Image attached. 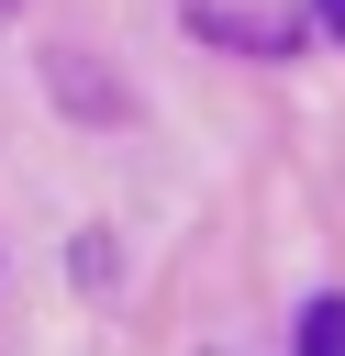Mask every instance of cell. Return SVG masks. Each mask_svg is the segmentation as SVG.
<instances>
[{"label":"cell","mask_w":345,"mask_h":356,"mask_svg":"<svg viewBox=\"0 0 345 356\" xmlns=\"http://www.w3.org/2000/svg\"><path fill=\"white\" fill-rule=\"evenodd\" d=\"M300 356H345V289H323L300 312Z\"/></svg>","instance_id":"6da1fadb"},{"label":"cell","mask_w":345,"mask_h":356,"mask_svg":"<svg viewBox=\"0 0 345 356\" xmlns=\"http://www.w3.org/2000/svg\"><path fill=\"white\" fill-rule=\"evenodd\" d=\"M312 11H323V33H345V0H312Z\"/></svg>","instance_id":"7a4b0ae2"}]
</instances>
